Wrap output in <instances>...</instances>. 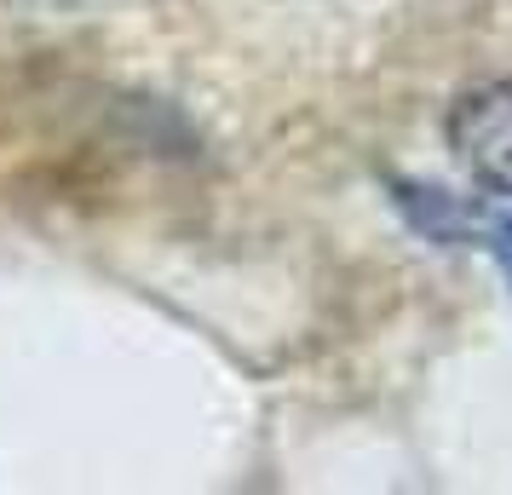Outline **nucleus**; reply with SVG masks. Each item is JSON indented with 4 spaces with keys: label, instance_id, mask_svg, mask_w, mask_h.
<instances>
[{
    "label": "nucleus",
    "instance_id": "f257e3e1",
    "mask_svg": "<svg viewBox=\"0 0 512 495\" xmlns=\"http://www.w3.org/2000/svg\"><path fill=\"white\" fill-rule=\"evenodd\" d=\"M449 150L495 196H512V81H484L449 110Z\"/></svg>",
    "mask_w": 512,
    "mask_h": 495
},
{
    "label": "nucleus",
    "instance_id": "f03ea898",
    "mask_svg": "<svg viewBox=\"0 0 512 495\" xmlns=\"http://www.w3.org/2000/svg\"><path fill=\"white\" fill-rule=\"evenodd\" d=\"M489 248H495V260H501V271L512 277V219H507V225H495V231H489Z\"/></svg>",
    "mask_w": 512,
    "mask_h": 495
}]
</instances>
